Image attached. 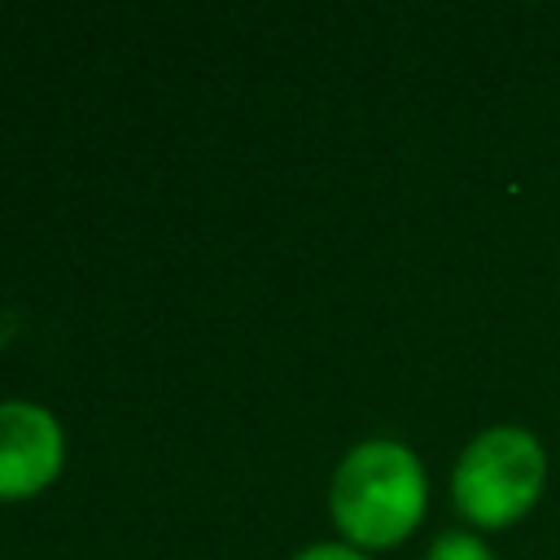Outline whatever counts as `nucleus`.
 <instances>
[{"label":"nucleus","instance_id":"nucleus-1","mask_svg":"<svg viewBox=\"0 0 560 560\" xmlns=\"http://www.w3.org/2000/svg\"><path fill=\"white\" fill-rule=\"evenodd\" d=\"M424 468L411 446L372 438L346 451L332 472L328 508L350 547L376 551L402 542L424 516Z\"/></svg>","mask_w":560,"mask_h":560},{"label":"nucleus","instance_id":"nucleus-2","mask_svg":"<svg viewBox=\"0 0 560 560\" xmlns=\"http://www.w3.org/2000/svg\"><path fill=\"white\" fill-rule=\"evenodd\" d=\"M547 486V455L529 429L494 424L477 433L451 472V499L468 525L508 529L538 503Z\"/></svg>","mask_w":560,"mask_h":560},{"label":"nucleus","instance_id":"nucleus-3","mask_svg":"<svg viewBox=\"0 0 560 560\" xmlns=\"http://www.w3.org/2000/svg\"><path fill=\"white\" fill-rule=\"evenodd\" d=\"M66 438L48 407L0 402V499H31L61 472Z\"/></svg>","mask_w":560,"mask_h":560},{"label":"nucleus","instance_id":"nucleus-4","mask_svg":"<svg viewBox=\"0 0 560 560\" xmlns=\"http://www.w3.org/2000/svg\"><path fill=\"white\" fill-rule=\"evenodd\" d=\"M424 560H494V556H490V547H486L477 534H468V529H446V534L433 538V547H429Z\"/></svg>","mask_w":560,"mask_h":560},{"label":"nucleus","instance_id":"nucleus-5","mask_svg":"<svg viewBox=\"0 0 560 560\" xmlns=\"http://www.w3.org/2000/svg\"><path fill=\"white\" fill-rule=\"evenodd\" d=\"M293 560H368V556L359 547H350V542H315V547L298 551Z\"/></svg>","mask_w":560,"mask_h":560}]
</instances>
